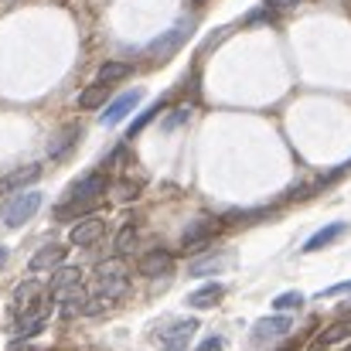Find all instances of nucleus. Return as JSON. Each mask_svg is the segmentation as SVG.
<instances>
[{"label": "nucleus", "mask_w": 351, "mask_h": 351, "mask_svg": "<svg viewBox=\"0 0 351 351\" xmlns=\"http://www.w3.org/2000/svg\"><path fill=\"white\" fill-rule=\"evenodd\" d=\"M103 191H106V174H103V171H93V174L79 178V181L69 188L65 202L55 208V219H58V222L86 219V215H89V208H93V202H96Z\"/></svg>", "instance_id": "obj_1"}, {"label": "nucleus", "mask_w": 351, "mask_h": 351, "mask_svg": "<svg viewBox=\"0 0 351 351\" xmlns=\"http://www.w3.org/2000/svg\"><path fill=\"white\" fill-rule=\"evenodd\" d=\"M48 314V290L34 280H24L14 287L10 293V321L21 324V321H41Z\"/></svg>", "instance_id": "obj_2"}, {"label": "nucleus", "mask_w": 351, "mask_h": 351, "mask_svg": "<svg viewBox=\"0 0 351 351\" xmlns=\"http://www.w3.org/2000/svg\"><path fill=\"white\" fill-rule=\"evenodd\" d=\"M38 208H41V191H21V195H14V198L3 205L0 222H3L7 229H21L27 219H34Z\"/></svg>", "instance_id": "obj_3"}, {"label": "nucleus", "mask_w": 351, "mask_h": 351, "mask_svg": "<svg viewBox=\"0 0 351 351\" xmlns=\"http://www.w3.org/2000/svg\"><path fill=\"white\" fill-rule=\"evenodd\" d=\"M191 31H195V21H181V24H174L171 31H164L160 38H154L150 45H147V55L154 58V62H164V58H171L188 38H191Z\"/></svg>", "instance_id": "obj_4"}, {"label": "nucleus", "mask_w": 351, "mask_h": 351, "mask_svg": "<svg viewBox=\"0 0 351 351\" xmlns=\"http://www.w3.org/2000/svg\"><path fill=\"white\" fill-rule=\"evenodd\" d=\"M96 287H99V293H106V297L119 300V297H123V293L130 290V276H126V266H123L119 259H110V263L96 266Z\"/></svg>", "instance_id": "obj_5"}, {"label": "nucleus", "mask_w": 351, "mask_h": 351, "mask_svg": "<svg viewBox=\"0 0 351 351\" xmlns=\"http://www.w3.org/2000/svg\"><path fill=\"white\" fill-rule=\"evenodd\" d=\"M82 269L79 266H58L51 276V293L65 304V300H79L82 297Z\"/></svg>", "instance_id": "obj_6"}, {"label": "nucleus", "mask_w": 351, "mask_h": 351, "mask_svg": "<svg viewBox=\"0 0 351 351\" xmlns=\"http://www.w3.org/2000/svg\"><path fill=\"white\" fill-rule=\"evenodd\" d=\"M290 328H293V321H290L287 314H273V317H263V321H256V324H252V341H256V345L276 341V338L290 335Z\"/></svg>", "instance_id": "obj_7"}, {"label": "nucleus", "mask_w": 351, "mask_h": 351, "mask_svg": "<svg viewBox=\"0 0 351 351\" xmlns=\"http://www.w3.org/2000/svg\"><path fill=\"white\" fill-rule=\"evenodd\" d=\"M65 245L62 242H48V245H41L31 259H27V269L31 273H48V269H58V266H65Z\"/></svg>", "instance_id": "obj_8"}, {"label": "nucleus", "mask_w": 351, "mask_h": 351, "mask_svg": "<svg viewBox=\"0 0 351 351\" xmlns=\"http://www.w3.org/2000/svg\"><path fill=\"white\" fill-rule=\"evenodd\" d=\"M106 235V222L99 219V215H86V219H79L75 226H72V245H82V249H89V245H96L99 239Z\"/></svg>", "instance_id": "obj_9"}, {"label": "nucleus", "mask_w": 351, "mask_h": 351, "mask_svg": "<svg viewBox=\"0 0 351 351\" xmlns=\"http://www.w3.org/2000/svg\"><path fill=\"white\" fill-rule=\"evenodd\" d=\"M41 178V164H24V167H14L10 174L0 178V195H17L24 191L27 184H34Z\"/></svg>", "instance_id": "obj_10"}, {"label": "nucleus", "mask_w": 351, "mask_h": 351, "mask_svg": "<svg viewBox=\"0 0 351 351\" xmlns=\"http://www.w3.org/2000/svg\"><path fill=\"white\" fill-rule=\"evenodd\" d=\"M136 103H140V89H130V93H119L117 99L106 106V113H103V126H117L123 119L130 117L133 110H136Z\"/></svg>", "instance_id": "obj_11"}, {"label": "nucleus", "mask_w": 351, "mask_h": 351, "mask_svg": "<svg viewBox=\"0 0 351 351\" xmlns=\"http://www.w3.org/2000/svg\"><path fill=\"white\" fill-rule=\"evenodd\" d=\"M174 269V256L167 252V249H150V252H143V259H140V273L143 276H167Z\"/></svg>", "instance_id": "obj_12"}, {"label": "nucleus", "mask_w": 351, "mask_h": 351, "mask_svg": "<svg viewBox=\"0 0 351 351\" xmlns=\"http://www.w3.org/2000/svg\"><path fill=\"white\" fill-rule=\"evenodd\" d=\"M198 331V321H178V324H171L160 338H164V348L167 351H184L188 348V338Z\"/></svg>", "instance_id": "obj_13"}, {"label": "nucleus", "mask_w": 351, "mask_h": 351, "mask_svg": "<svg viewBox=\"0 0 351 351\" xmlns=\"http://www.w3.org/2000/svg\"><path fill=\"white\" fill-rule=\"evenodd\" d=\"M215 229H219V222H215V219H198L195 226H188V229H184V242H181V245L191 252L195 245H205V242L215 235Z\"/></svg>", "instance_id": "obj_14"}, {"label": "nucleus", "mask_w": 351, "mask_h": 351, "mask_svg": "<svg viewBox=\"0 0 351 351\" xmlns=\"http://www.w3.org/2000/svg\"><path fill=\"white\" fill-rule=\"evenodd\" d=\"M348 232V226L345 222H331V226H324V229H317V232L311 235L307 242H304V252H317V249H324V245H331L335 239H341V235Z\"/></svg>", "instance_id": "obj_15"}, {"label": "nucleus", "mask_w": 351, "mask_h": 351, "mask_svg": "<svg viewBox=\"0 0 351 351\" xmlns=\"http://www.w3.org/2000/svg\"><path fill=\"white\" fill-rule=\"evenodd\" d=\"M222 293H226V290H222L219 283H205V287H198V290L188 297V304H191L195 311H208V307H215V304L222 300Z\"/></svg>", "instance_id": "obj_16"}, {"label": "nucleus", "mask_w": 351, "mask_h": 351, "mask_svg": "<svg viewBox=\"0 0 351 351\" xmlns=\"http://www.w3.org/2000/svg\"><path fill=\"white\" fill-rule=\"evenodd\" d=\"M226 263H232V256H229V252H215V256L195 259V266H191V276H212V273L226 269Z\"/></svg>", "instance_id": "obj_17"}, {"label": "nucleus", "mask_w": 351, "mask_h": 351, "mask_svg": "<svg viewBox=\"0 0 351 351\" xmlns=\"http://www.w3.org/2000/svg\"><path fill=\"white\" fill-rule=\"evenodd\" d=\"M113 304H117L113 297H106V293H93V297H82L79 314H82V317H99V314H106Z\"/></svg>", "instance_id": "obj_18"}, {"label": "nucleus", "mask_w": 351, "mask_h": 351, "mask_svg": "<svg viewBox=\"0 0 351 351\" xmlns=\"http://www.w3.org/2000/svg\"><path fill=\"white\" fill-rule=\"evenodd\" d=\"M106 99H110V86H106V82H96V86H89V89L79 96V106H82V110H99Z\"/></svg>", "instance_id": "obj_19"}, {"label": "nucleus", "mask_w": 351, "mask_h": 351, "mask_svg": "<svg viewBox=\"0 0 351 351\" xmlns=\"http://www.w3.org/2000/svg\"><path fill=\"white\" fill-rule=\"evenodd\" d=\"M130 75V65L126 62H106V65H99V72H96V82H106V86H113L119 79H126Z\"/></svg>", "instance_id": "obj_20"}, {"label": "nucleus", "mask_w": 351, "mask_h": 351, "mask_svg": "<svg viewBox=\"0 0 351 351\" xmlns=\"http://www.w3.org/2000/svg\"><path fill=\"white\" fill-rule=\"evenodd\" d=\"M345 338H351V321H338V324H331L324 335H321V348H328V345H338V341H345Z\"/></svg>", "instance_id": "obj_21"}, {"label": "nucleus", "mask_w": 351, "mask_h": 351, "mask_svg": "<svg viewBox=\"0 0 351 351\" xmlns=\"http://www.w3.org/2000/svg\"><path fill=\"white\" fill-rule=\"evenodd\" d=\"M160 106H164V103H154V106H150L147 113H140V117L133 119V126H130V136H136V133H140V130H143V126H147L150 119L157 117V113H160Z\"/></svg>", "instance_id": "obj_22"}, {"label": "nucleus", "mask_w": 351, "mask_h": 351, "mask_svg": "<svg viewBox=\"0 0 351 351\" xmlns=\"http://www.w3.org/2000/svg\"><path fill=\"white\" fill-rule=\"evenodd\" d=\"M300 304H304V297H300V293H283V297H276V300H273V307H276V311H297Z\"/></svg>", "instance_id": "obj_23"}, {"label": "nucleus", "mask_w": 351, "mask_h": 351, "mask_svg": "<svg viewBox=\"0 0 351 351\" xmlns=\"http://www.w3.org/2000/svg\"><path fill=\"white\" fill-rule=\"evenodd\" d=\"M133 239H136V229H133V226H126V229L117 235V252H119V256L133 249Z\"/></svg>", "instance_id": "obj_24"}, {"label": "nucleus", "mask_w": 351, "mask_h": 351, "mask_svg": "<svg viewBox=\"0 0 351 351\" xmlns=\"http://www.w3.org/2000/svg\"><path fill=\"white\" fill-rule=\"evenodd\" d=\"M351 290V280H345V283H335V287H328V290H321L317 297H338V293H348Z\"/></svg>", "instance_id": "obj_25"}, {"label": "nucleus", "mask_w": 351, "mask_h": 351, "mask_svg": "<svg viewBox=\"0 0 351 351\" xmlns=\"http://www.w3.org/2000/svg\"><path fill=\"white\" fill-rule=\"evenodd\" d=\"M222 348H226V341H222L219 335H215V338H205V341L198 345V351H222Z\"/></svg>", "instance_id": "obj_26"}, {"label": "nucleus", "mask_w": 351, "mask_h": 351, "mask_svg": "<svg viewBox=\"0 0 351 351\" xmlns=\"http://www.w3.org/2000/svg\"><path fill=\"white\" fill-rule=\"evenodd\" d=\"M300 0H266V7L269 10H290V7H297Z\"/></svg>", "instance_id": "obj_27"}, {"label": "nucleus", "mask_w": 351, "mask_h": 351, "mask_svg": "<svg viewBox=\"0 0 351 351\" xmlns=\"http://www.w3.org/2000/svg\"><path fill=\"white\" fill-rule=\"evenodd\" d=\"M184 119H188V110H178L174 117H167V119H164V126H167V130H174V126H181Z\"/></svg>", "instance_id": "obj_28"}, {"label": "nucleus", "mask_w": 351, "mask_h": 351, "mask_svg": "<svg viewBox=\"0 0 351 351\" xmlns=\"http://www.w3.org/2000/svg\"><path fill=\"white\" fill-rule=\"evenodd\" d=\"M3 259H7V252H3V249H0V263H3Z\"/></svg>", "instance_id": "obj_29"}, {"label": "nucleus", "mask_w": 351, "mask_h": 351, "mask_svg": "<svg viewBox=\"0 0 351 351\" xmlns=\"http://www.w3.org/2000/svg\"><path fill=\"white\" fill-rule=\"evenodd\" d=\"M345 171H351V160H348V164H345Z\"/></svg>", "instance_id": "obj_30"}, {"label": "nucleus", "mask_w": 351, "mask_h": 351, "mask_svg": "<svg viewBox=\"0 0 351 351\" xmlns=\"http://www.w3.org/2000/svg\"><path fill=\"white\" fill-rule=\"evenodd\" d=\"M195 3H202V0H195Z\"/></svg>", "instance_id": "obj_31"}]
</instances>
